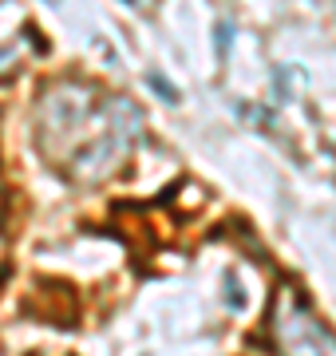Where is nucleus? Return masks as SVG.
Returning a JSON list of instances; mask_svg holds the SVG:
<instances>
[{
  "label": "nucleus",
  "mask_w": 336,
  "mask_h": 356,
  "mask_svg": "<svg viewBox=\"0 0 336 356\" xmlns=\"http://www.w3.org/2000/svg\"><path fill=\"white\" fill-rule=\"evenodd\" d=\"M142 135V111L127 95H107L95 83H48L36 103V139L52 166L72 182L95 186L119 175Z\"/></svg>",
  "instance_id": "f257e3e1"
},
{
  "label": "nucleus",
  "mask_w": 336,
  "mask_h": 356,
  "mask_svg": "<svg viewBox=\"0 0 336 356\" xmlns=\"http://www.w3.org/2000/svg\"><path fill=\"white\" fill-rule=\"evenodd\" d=\"M269 341L277 356H336V332L312 313V305L289 281L273 293Z\"/></svg>",
  "instance_id": "f03ea898"
},
{
  "label": "nucleus",
  "mask_w": 336,
  "mask_h": 356,
  "mask_svg": "<svg viewBox=\"0 0 336 356\" xmlns=\"http://www.w3.org/2000/svg\"><path fill=\"white\" fill-rule=\"evenodd\" d=\"M151 88H155V91H158V95H162L167 103H178V91L170 88V83H167L162 76H151Z\"/></svg>",
  "instance_id": "7ed1b4c3"
},
{
  "label": "nucleus",
  "mask_w": 336,
  "mask_h": 356,
  "mask_svg": "<svg viewBox=\"0 0 336 356\" xmlns=\"http://www.w3.org/2000/svg\"><path fill=\"white\" fill-rule=\"evenodd\" d=\"M226 301H230L233 309H242V285L233 277H226Z\"/></svg>",
  "instance_id": "20e7f679"
},
{
  "label": "nucleus",
  "mask_w": 336,
  "mask_h": 356,
  "mask_svg": "<svg viewBox=\"0 0 336 356\" xmlns=\"http://www.w3.org/2000/svg\"><path fill=\"white\" fill-rule=\"evenodd\" d=\"M230 36H233V32H230V24H221V32H218V51H221V56L230 51Z\"/></svg>",
  "instance_id": "39448f33"
}]
</instances>
